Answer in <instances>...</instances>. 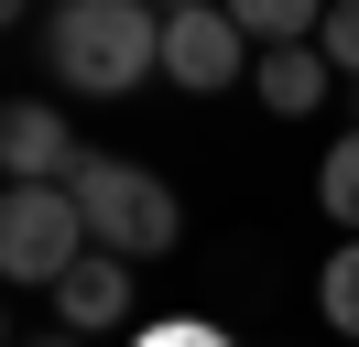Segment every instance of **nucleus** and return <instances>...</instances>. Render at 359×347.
<instances>
[{"label": "nucleus", "mask_w": 359, "mask_h": 347, "mask_svg": "<svg viewBox=\"0 0 359 347\" xmlns=\"http://www.w3.org/2000/svg\"><path fill=\"white\" fill-rule=\"evenodd\" d=\"M229 22L272 55V43H316L327 33V0H229Z\"/></svg>", "instance_id": "obj_8"}, {"label": "nucleus", "mask_w": 359, "mask_h": 347, "mask_svg": "<svg viewBox=\"0 0 359 347\" xmlns=\"http://www.w3.org/2000/svg\"><path fill=\"white\" fill-rule=\"evenodd\" d=\"M316 315H327L337 337H359V239L327 260V271H316Z\"/></svg>", "instance_id": "obj_10"}, {"label": "nucleus", "mask_w": 359, "mask_h": 347, "mask_svg": "<svg viewBox=\"0 0 359 347\" xmlns=\"http://www.w3.org/2000/svg\"><path fill=\"white\" fill-rule=\"evenodd\" d=\"M55 325H76V337L131 325V260H120V250H88L66 282H55Z\"/></svg>", "instance_id": "obj_6"}, {"label": "nucleus", "mask_w": 359, "mask_h": 347, "mask_svg": "<svg viewBox=\"0 0 359 347\" xmlns=\"http://www.w3.org/2000/svg\"><path fill=\"white\" fill-rule=\"evenodd\" d=\"M22 347H76V325H55V337H22Z\"/></svg>", "instance_id": "obj_13"}, {"label": "nucleus", "mask_w": 359, "mask_h": 347, "mask_svg": "<svg viewBox=\"0 0 359 347\" xmlns=\"http://www.w3.org/2000/svg\"><path fill=\"white\" fill-rule=\"evenodd\" d=\"M44 55H55V76L76 98H131L163 65V11L153 0H66L44 22Z\"/></svg>", "instance_id": "obj_1"}, {"label": "nucleus", "mask_w": 359, "mask_h": 347, "mask_svg": "<svg viewBox=\"0 0 359 347\" xmlns=\"http://www.w3.org/2000/svg\"><path fill=\"white\" fill-rule=\"evenodd\" d=\"M0 163H11V185H66L88 152L66 141V108H44V98H11V108H0Z\"/></svg>", "instance_id": "obj_5"}, {"label": "nucleus", "mask_w": 359, "mask_h": 347, "mask_svg": "<svg viewBox=\"0 0 359 347\" xmlns=\"http://www.w3.org/2000/svg\"><path fill=\"white\" fill-rule=\"evenodd\" d=\"M240 55H250V33L229 22V0H207V11H163V76L175 87H240Z\"/></svg>", "instance_id": "obj_4"}, {"label": "nucleus", "mask_w": 359, "mask_h": 347, "mask_svg": "<svg viewBox=\"0 0 359 347\" xmlns=\"http://www.w3.org/2000/svg\"><path fill=\"white\" fill-rule=\"evenodd\" d=\"M66 195H76V217H88V239H98V250H120V260H163V250L185 239L175 185L142 174V163H120V152H88V163L66 174Z\"/></svg>", "instance_id": "obj_2"}, {"label": "nucleus", "mask_w": 359, "mask_h": 347, "mask_svg": "<svg viewBox=\"0 0 359 347\" xmlns=\"http://www.w3.org/2000/svg\"><path fill=\"white\" fill-rule=\"evenodd\" d=\"M316 43H327L337 76H359V0H327V33H316Z\"/></svg>", "instance_id": "obj_11"}, {"label": "nucleus", "mask_w": 359, "mask_h": 347, "mask_svg": "<svg viewBox=\"0 0 359 347\" xmlns=\"http://www.w3.org/2000/svg\"><path fill=\"white\" fill-rule=\"evenodd\" d=\"M131 347H229V337H218L207 315H163V325H142Z\"/></svg>", "instance_id": "obj_12"}, {"label": "nucleus", "mask_w": 359, "mask_h": 347, "mask_svg": "<svg viewBox=\"0 0 359 347\" xmlns=\"http://www.w3.org/2000/svg\"><path fill=\"white\" fill-rule=\"evenodd\" d=\"M327 76H337V65H327V43H272V55L250 65V87H262V108H272V120H305V108L327 98Z\"/></svg>", "instance_id": "obj_7"}, {"label": "nucleus", "mask_w": 359, "mask_h": 347, "mask_svg": "<svg viewBox=\"0 0 359 347\" xmlns=\"http://www.w3.org/2000/svg\"><path fill=\"white\" fill-rule=\"evenodd\" d=\"M163 11H207V0H163Z\"/></svg>", "instance_id": "obj_14"}, {"label": "nucleus", "mask_w": 359, "mask_h": 347, "mask_svg": "<svg viewBox=\"0 0 359 347\" xmlns=\"http://www.w3.org/2000/svg\"><path fill=\"white\" fill-rule=\"evenodd\" d=\"M88 250H98V239H88V217H76L66 185H11V195H0V271H11V282H44V293H55Z\"/></svg>", "instance_id": "obj_3"}, {"label": "nucleus", "mask_w": 359, "mask_h": 347, "mask_svg": "<svg viewBox=\"0 0 359 347\" xmlns=\"http://www.w3.org/2000/svg\"><path fill=\"white\" fill-rule=\"evenodd\" d=\"M316 206H327L337 228H359V130L327 141V163H316Z\"/></svg>", "instance_id": "obj_9"}]
</instances>
